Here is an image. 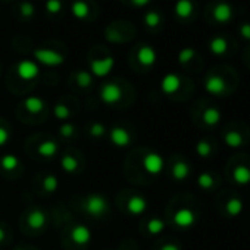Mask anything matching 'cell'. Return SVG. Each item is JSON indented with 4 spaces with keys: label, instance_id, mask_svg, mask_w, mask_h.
<instances>
[{
    "label": "cell",
    "instance_id": "cell-6",
    "mask_svg": "<svg viewBox=\"0 0 250 250\" xmlns=\"http://www.w3.org/2000/svg\"><path fill=\"white\" fill-rule=\"evenodd\" d=\"M115 66V59L110 55H106L103 58H96L90 62V74L96 78H104L112 72Z\"/></svg>",
    "mask_w": 250,
    "mask_h": 250
},
{
    "label": "cell",
    "instance_id": "cell-10",
    "mask_svg": "<svg viewBox=\"0 0 250 250\" xmlns=\"http://www.w3.org/2000/svg\"><path fill=\"white\" fill-rule=\"evenodd\" d=\"M125 205H127V208H125V210H127V213L133 215V216H139V215H143L146 210H147V199L142 194H131L127 197V200H125Z\"/></svg>",
    "mask_w": 250,
    "mask_h": 250
},
{
    "label": "cell",
    "instance_id": "cell-2",
    "mask_svg": "<svg viewBox=\"0 0 250 250\" xmlns=\"http://www.w3.org/2000/svg\"><path fill=\"white\" fill-rule=\"evenodd\" d=\"M68 237H69L71 243H72L77 249H80V250H87L88 244L91 243L93 232H91V229H90L87 225H84V224H75V225L71 228Z\"/></svg>",
    "mask_w": 250,
    "mask_h": 250
},
{
    "label": "cell",
    "instance_id": "cell-12",
    "mask_svg": "<svg viewBox=\"0 0 250 250\" xmlns=\"http://www.w3.org/2000/svg\"><path fill=\"white\" fill-rule=\"evenodd\" d=\"M156 59H158V53L156 50L149 46V44H143L139 47L137 50V61L142 66L145 68H150L156 63Z\"/></svg>",
    "mask_w": 250,
    "mask_h": 250
},
{
    "label": "cell",
    "instance_id": "cell-14",
    "mask_svg": "<svg viewBox=\"0 0 250 250\" xmlns=\"http://www.w3.org/2000/svg\"><path fill=\"white\" fill-rule=\"evenodd\" d=\"M0 169H2L6 175H18V172L21 171V161L18 156L15 155H5L3 158H0Z\"/></svg>",
    "mask_w": 250,
    "mask_h": 250
},
{
    "label": "cell",
    "instance_id": "cell-41",
    "mask_svg": "<svg viewBox=\"0 0 250 250\" xmlns=\"http://www.w3.org/2000/svg\"><path fill=\"white\" fill-rule=\"evenodd\" d=\"M240 36L246 40H250V22H243L240 25Z\"/></svg>",
    "mask_w": 250,
    "mask_h": 250
},
{
    "label": "cell",
    "instance_id": "cell-45",
    "mask_svg": "<svg viewBox=\"0 0 250 250\" xmlns=\"http://www.w3.org/2000/svg\"><path fill=\"white\" fill-rule=\"evenodd\" d=\"M17 250H27V249H22V247H20V249H17Z\"/></svg>",
    "mask_w": 250,
    "mask_h": 250
},
{
    "label": "cell",
    "instance_id": "cell-28",
    "mask_svg": "<svg viewBox=\"0 0 250 250\" xmlns=\"http://www.w3.org/2000/svg\"><path fill=\"white\" fill-rule=\"evenodd\" d=\"M74 81L80 88H88L93 84V75L88 71H77L74 75Z\"/></svg>",
    "mask_w": 250,
    "mask_h": 250
},
{
    "label": "cell",
    "instance_id": "cell-7",
    "mask_svg": "<svg viewBox=\"0 0 250 250\" xmlns=\"http://www.w3.org/2000/svg\"><path fill=\"white\" fill-rule=\"evenodd\" d=\"M15 72L24 81H34L40 74V68H39L37 62L30 61V59H24V61H20L17 63Z\"/></svg>",
    "mask_w": 250,
    "mask_h": 250
},
{
    "label": "cell",
    "instance_id": "cell-9",
    "mask_svg": "<svg viewBox=\"0 0 250 250\" xmlns=\"http://www.w3.org/2000/svg\"><path fill=\"white\" fill-rule=\"evenodd\" d=\"M25 222H27V227L33 231H42L46 228V224H47V215L43 209L40 208H34L31 210L27 212V216H25Z\"/></svg>",
    "mask_w": 250,
    "mask_h": 250
},
{
    "label": "cell",
    "instance_id": "cell-42",
    "mask_svg": "<svg viewBox=\"0 0 250 250\" xmlns=\"http://www.w3.org/2000/svg\"><path fill=\"white\" fill-rule=\"evenodd\" d=\"M131 2V5L134 6V8H137V9H140V8H146L152 0H130Z\"/></svg>",
    "mask_w": 250,
    "mask_h": 250
},
{
    "label": "cell",
    "instance_id": "cell-1",
    "mask_svg": "<svg viewBox=\"0 0 250 250\" xmlns=\"http://www.w3.org/2000/svg\"><path fill=\"white\" fill-rule=\"evenodd\" d=\"M81 205H83V209L87 212V215L93 216V218H103L110 210L109 200L102 193H90V194H87L83 199Z\"/></svg>",
    "mask_w": 250,
    "mask_h": 250
},
{
    "label": "cell",
    "instance_id": "cell-20",
    "mask_svg": "<svg viewBox=\"0 0 250 250\" xmlns=\"http://www.w3.org/2000/svg\"><path fill=\"white\" fill-rule=\"evenodd\" d=\"M71 14L78 21H85L90 17V6L85 0H74L71 5Z\"/></svg>",
    "mask_w": 250,
    "mask_h": 250
},
{
    "label": "cell",
    "instance_id": "cell-36",
    "mask_svg": "<svg viewBox=\"0 0 250 250\" xmlns=\"http://www.w3.org/2000/svg\"><path fill=\"white\" fill-rule=\"evenodd\" d=\"M194 56H196V50H194V49H191V47H184V49H181L180 53H178V62H180L181 65H187V63H190V62L194 59Z\"/></svg>",
    "mask_w": 250,
    "mask_h": 250
},
{
    "label": "cell",
    "instance_id": "cell-29",
    "mask_svg": "<svg viewBox=\"0 0 250 250\" xmlns=\"http://www.w3.org/2000/svg\"><path fill=\"white\" fill-rule=\"evenodd\" d=\"M58 187H59V180H58L56 175H53V174H46V175L43 177L42 188H43L44 193L52 194V193H55V191L58 190Z\"/></svg>",
    "mask_w": 250,
    "mask_h": 250
},
{
    "label": "cell",
    "instance_id": "cell-40",
    "mask_svg": "<svg viewBox=\"0 0 250 250\" xmlns=\"http://www.w3.org/2000/svg\"><path fill=\"white\" fill-rule=\"evenodd\" d=\"M11 140V131L6 127L5 124H0V147L8 145V142Z\"/></svg>",
    "mask_w": 250,
    "mask_h": 250
},
{
    "label": "cell",
    "instance_id": "cell-4",
    "mask_svg": "<svg viewBox=\"0 0 250 250\" xmlns=\"http://www.w3.org/2000/svg\"><path fill=\"white\" fill-rule=\"evenodd\" d=\"M100 100L107 106H116L122 100V88L119 84L109 81L100 87Z\"/></svg>",
    "mask_w": 250,
    "mask_h": 250
},
{
    "label": "cell",
    "instance_id": "cell-31",
    "mask_svg": "<svg viewBox=\"0 0 250 250\" xmlns=\"http://www.w3.org/2000/svg\"><path fill=\"white\" fill-rule=\"evenodd\" d=\"M143 21H145V25L149 30H156L162 22V17H161V14L158 11H149V12H146Z\"/></svg>",
    "mask_w": 250,
    "mask_h": 250
},
{
    "label": "cell",
    "instance_id": "cell-21",
    "mask_svg": "<svg viewBox=\"0 0 250 250\" xmlns=\"http://www.w3.org/2000/svg\"><path fill=\"white\" fill-rule=\"evenodd\" d=\"M193 11H194V5L191 0H178L174 8V12L177 15V18H180V20L190 18L193 15Z\"/></svg>",
    "mask_w": 250,
    "mask_h": 250
},
{
    "label": "cell",
    "instance_id": "cell-19",
    "mask_svg": "<svg viewBox=\"0 0 250 250\" xmlns=\"http://www.w3.org/2000/svg\"><path fill=\"white\" fill-rule=\"evenodd\" d=\"M61 167L66 174H77L81 168V162L78 161L77 155H74L72 152H68L61 158Z\"/></svg>",
    "mask_w": 250,
    "mask_h": 250
},
{
    "label": "cell",
    "instance_id": "cell-30",
    "mask_svg": "<svg viewBox=\"0 0 250 250\" xmlns=\"http://www.w3.org/2000/svg\"><path fill=\"white\" fill-rule=\"evenodd\" d=\"M224 142L228 147L231 149H238L244 145V140L241 137V134H238L237 131H227L224 136Z\"/></svg>",
    "mask_w": 250,
    "mask_h": 250
},
{
    "label": "cell",
    "instance_id": "cell-34",
    "mask_svg": "<svg viewBox=\"0 0 250 250\" xmlns=\"http://www.w3.org/2000/svg\"><path fill=\"white\" fill-rule=\"evenodd\" d=\"M197 184L202 190H212L215 187V177L209 172H202L197 177Z\"/></svg>",
    "mask_w": 250,
    "mask_h": 250
},
{
    "label": "cell",
    "instance_id": "cell-8",
    "mask_svg": "<svg viewBox=\"0 0 250 250\" xmlns=\"http://www.w3.org/2000/svg\"><path fill=\"white\" fill-rule=\"evenodd\" d=\"M109 140L110 143L115 146V147H128L133 142V137L130 134V131L127 128H124V127H119V125H115V127H112L109 131Z\"/></svg>",
    "mask_w": 250,
    "mask_h": 250
},
{
    "label": "cell",
    "instance_id": "cell-16",
    "mask_svg": "<svg viewBox=\"0 0 250 250\" xmlns=\"http://www.w3.org/2000/svg\"><path fill=\"white\" fill-rule=\"evenodd\" d=\"M180 88H181V78L177 74H172V72L167 74L161 81V90L168 96L175 94Z\"/></svg>",
    "mask_w": 250,
    "mask_h": 250
},
{
    "label": "cell",
    "instance_id": "cell-46",
    "mask_svg": "<svg viewBox=\"0 0 250 250\" xmlns=\"http://www.w3.org/2000/svg\"><path fill=\"white\" fill-rule=\"evenodd\" d=\"M119 250H122V249H119Z\"/></svg>",
    "mask_w": 250,
    "mask_h": 250
},
{
    "label": "cell",
    "instance_id": "cell-37",
    "mask_svg": "<svg viewBox=\"0 0 250 250\" xmlns=\"http://www.w3.org/2000/svg\"><path fill=\"white\" fill-rule=\"evenodd\" d=\"M196 152L200 158H209L212 153V146L208 140H200L196 145Z\"/></svg>",
    "mask_w": 250,
    "mask_h": 250
},
{
    "label": "cell",
    "instance_id": "cell-35",
    "mask_svg": "<svg viewBox=\"0 0 250 250\" xmlns=\"http://www.w3.org/2000/svg\"><path fill=\"white\" fill-rule=\"evenodd\" d=\"M88 134L93 139H100V137H103V136L107 134V128L104 127V124H102V122H94V124L90 125Z\"/></svg>",
    "mask_w": 250,
    "mask_h": 250
},
{
    "label": "cell",
    "instance_id": "cell-5",
    "mask_svg": "<svg viewBox=\"0 0 250 250\" xmlns=\"http://www.w3.org/2000/svg\"><path fill=\"white\" fill-rule=\"evenodd\" d=\"M142 165L149 175L158 177L165 169V159L158 152H147L142 159Z\"/></svg>",
    "mask_w": 250,
    "mask_h": 250
},
{
    "label": "cell",
    "instance_id": "cell-27",
    "mask_svg": "<svg viewBox=\"0 0 250 250\" xmlns=\"http://www.w3.org/2000/svg\"><path fill=\"white\" fill-rule=\"evenodd\" d=\"M244 209V205L243 202L238 199V197H231L227 205H225V212L231 216V218H235V216H240L241 212Z\"/></svg>",
    "mask_w": 250,
    "mask_h": 250
},
{
    "label": "cell",
    "instance_id": "cell-11",
    "mask_svg": "<svg viewBox=\"0 0 250 250\" xmlns=\"http://www.w3.org/2000/svg\"><path fill=\"white\" fill-rule=\"evenodd\" d=\"M172 221H174V224L178 228H191L196 224L197 216H196L193 209H190V208H180L178 210H175Z\"/></svg>",
    "mask_w": 250,
    "mask_h": 250
},
{
    "label": "cell",
    "instance_id": "cell-3",
    "mask_svg": "<svg viewBox=\"0 0 250 250\" xmlns=\"http://www.w3.org/2000/svg\"><path fill=\"white\" fill-rule=\"evenodd\" d=\"M34 59L37 61V63L46 65V66H59L63 63L65 56L53 49L49 47H39L34 50Z\"/></svg>",
    "mask_w": 250,
    "mask_h": 250
},
{
    "label": "cell",
    "instance_id": "cell-15",
    "mask_svg": "<svg viewBox=\"0 0 250 250\" xmlns=\"http://www.w3.org/2000/svg\"><path fill=\"white\" fill-rule=\"evenodd\" d=\"M22 109L28 113V115H40L46 110V102L42 97L37 96H30L22 102Z\"/></svg>",
    "mask_w": 250,
    "mask_h": 250
},
{
    "label": "cell",
    "instance_id": "cell-43",
    "mask_svg": "<svg viewBox=\"0 0 250 250\" xmlns=\"http://www.w3.org/2000/svg\"><path fill=\"white\" fill-rule=\"evenodd\" d=\"M8 240V232L3 224H0V244H3Z\"/></svg>",
    "mask_w": 250,
    "mask_h": 250
},
{
    "label": "cell",
    "instance_id": "cell-22",
    "mask_svg": "<svg viewBox=\"0 0 250 250\" xmlns=\"http://www.w3.org/2000/svg\"><path fill=\"white\" fill-rule=\"evenodd\" d=\"M171 174H172V178L175 181H184L190 175V165L187 162H184V161H177L172 165Z\"/></svg>",
    "mask_w": 250,
    "mask_h": 250
},
{
    "label": "cell",
    "instance_id": "cell-44",
    "mask_svg": "<svg viewBox=\"0 0 250 250\" xmlns=\"http://www.w3.org/2000/svg\"><path fill=\"white\" fill-rule=\"evenodd\" d=\"M159 250H181V247L175 243H167V244L161 246Z\"/></svg>",
    "mask_w": 250,
    "mask_h": 250
},
{
    "label": "cell",
    "instance_id": "cell-13",
    "mask_svg": "<svg viewBox=\"0 0 250 250\" xmlns=\"http://www.w3.org/2000/svg\"><path fill=\"white\" fill-rule=\"evenodd\" d=\"M205 90L212 96H222L227 90V83L219 75H209L205 80Z\"/></svg>",
    "mask_w": 250,
    "mask_h": 250
},
{
    "label": "cell",
    "instance_id": "cell-26",
    "mask_svg": "<svg viewBox=\"0 0 250 250\" xmlns=\"http://www.w3.org/2000/svg\"><path fill=\"white\" fill-rule=\"evenodd\" d=\"M221 110L216 109V107H208L205 112H203V122L208 125V127H215V125L219 124L221 121Z\"/></svg>",
    "mask_w": 250,
    "mask_h": 250
},
{
    "label": "cell",
    "instance_id": "cell-33",
    "mask_svg": "<svg viewBox=\"0 0 250 250\" xmlns=\"http://www.w3.org/2000/svg\"><path fill=\"white\" fill-rule=\"evenodd\" d=\"M78 134L77 131V127L74 124H69V122H65L59 127V136L63 139V140H71V139H75Z\"/></svg>",
    "mask_w": 250,
    "mask_h": 250
},
{
    "label": "cell",
    "instance_id": "cell-25",
    "mask_svg": "<svg viewBox=\"0 0 250 250\" xmlns=\"http://www.w3.org/2000/svg\"><path fill=\"white\" fill-rule=\"evenodd\" d=\"M145 229L149 235H159L165 229V222L161 218H150L145 224Z\"/></svg>",
    "mask_w": 250,
    "mask_h": 250
},
{
    "label": "cell",
    "instance_id": "cell-23",
    "mask_svg": "<svg viewBox=\"0 0 250 250\" xmlns=\"http://www.w3.org/2000/svg\"><path fill=\"white\" fill-rule=\"evenodd\" d=\"M209 50L213 55H216V56H222V55H225L228 52V42L224 37L216 36V37L210 39V42H209Z\"/></svg>",
    "mask_w": 250,
    "mask_h": 250
},
{
    "label": "cell",
    "instance_id": "cell-18",
    "mask_svg": "<svg viewBox=\"0 0 250 250\" xmlns=\"http://www.w3.org/2000/svg\"><path fill=\"white\" fill-rule=\"evenodd\" d=\"M37 153L44 159H53L59 153V145L58 142L47 139L44 142H40V145L37 146Z\"/></svg>",
    "mask_w": 250,
    "mask_h": 250
},
{
    "label": "cell",
    "instance_id": "cell-32",
    "mask_svg": "<svg viewBox=\"0 0 250 250\" xmlns=\"http://www.w3.org/2000/svg\"><path fill=\"white\" fill-rule=\"evenodd\" d=\"M53 115H55V118L59 119V121H66V119L71 118L72 110H71V107H69L68 104H65L63 102H58V103L55 104V107H53Z\"/></svg>",
    "mask_w": 250,
    "mask_h": 250
},
{
    "label": "cell",
    "instance_id": "cell-17",
    "mask_svg": "<svg viewBox=\"0 0 250 250\" xmlns=\"http://www.w3.org/2000/svg\"><path fill=\"white\" fill-rule=\"evenodd\" d=\"M232 18V6L227 2H219L213 8V20L219 24H227Z\"/></svg>",
    "mask_w": 250,
    "mask_h": 250
},
{
    "label": "cell",
    "instance_id": "cell-24",
    "mask_svg": "<svg viewBox=\"0 0 250 250\" xmlns=\"http://www.w3.org/2000/svg\"><path fill=\"white\" fill-rule=\"evenodd\" d=\"M232 180L237 183V184H241V186H246L250 183V168L246 167V165H238L234 168L232 171Z\"/></svg>",
    "mask_w": 250,
    "mask_h": 250
},
{
    "label": "cell",
    "instance_id": "cell-39",
    "mask_svg": "<svg viewBox=\"0 0 250 250\" xmlns=\"http://www.w3.org/2000/svg\"><path fill=\"white\" fill-rule=\"evenodd\" d=\"M34 12H36V9H34L33 3H30V2H22V3L20 5L21 18H24V20H31V18L34 17Z\"/></svg>",
    "mask_w": 250,
    "mask_h": 250
},
{
    "label": "cell",
    "instance_id": "cell-38",
    "mask_svg": "<svg viewBox=\"0 0 250 250\" xmlns=\"http://www.w3.org/2000/svg\"><path fill=\"white\" fill-rule=\"evenodd\" d=\"M62 0H46V12L50 15H58L62 11Z\"/></svg>",
    "mask_w": 250,
    "mask_h": 250
}]
</instances>
